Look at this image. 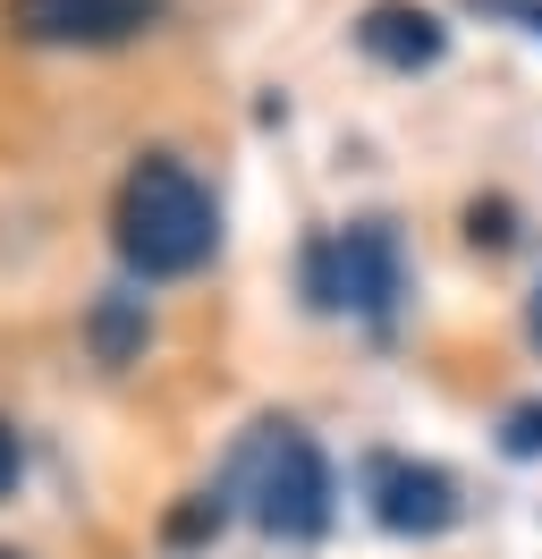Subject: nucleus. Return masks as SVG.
Segmentation results:
<instances>
[{
	"label": "nucleus",
	"mask_w": 542,
	"mask_h": 559,
	"mask_svg": "<svg viewBox=\"0 0 542 559\" xmlns=\"http://www.w3.org/2000/svg\"><path fill=\"white\" fill-rule=\"evenodd\" d=\"M110 238H119V254H128V272L187 280V272L212 263V246H221V212H212L203 178L187 170L178 153H144V162L119 178Z\"/></svg>",
	"instance_id": "f257e3e1"
},
{
	"label": "nucleus",
	"mask_w": 542,
	"mask_h": 559,
	"mask_svg": "<svg viewBox=\"0 0 542 559\" xmlns=\"http://www.w3.org/2000/svg\"><path fill=\"white\" fill-rule=\"evenodd\" d=\"M237 491H246L255 525L280 543H314L331 525V466L305 424H255V441L237 457Z\"/></svg>",
	"instance_id": "f03ea898"
},
{
	"label": "nucleus",
	"mask_w": 542,
	"mask_h": 559,
	"mask_svg": "<svg viewBox=\"0 0 542 559\" xmlns=\"http://www.w3.org/2000/svg\"><path fill=\"white\" fill-rule=\"evenodd\" d=\"M399 288H406V263H399V229L390 221H356V229H331V238L305 246V297L322 314L390 322Z\"/></svg>",
	"instance_id": "7ed1b4c3"
},
{
	"label": "nucleus",
	"mask_w": 542,
	"mask_h": 559,
	"mask_svg": "<svg viewBox=\"0 0 542 559\" xmlns=\"http://www.w3.org/2000/svg\"><path fill=\"white\" fill-rule=\"evenodd\" d=\"M162 17V0H9V26L26 43L51 51H102V43H128Z\"/></svg>",
	"instance_id": "20e7f679"
},
{
	"label": "nucleus",
	"mask_w": 542,
	"mask_h": 559,
	"mask_svg": "<svg viewBox=\"0 0 542 559\" xmlns=\"http://www.w3.org/2000/svg\"><path fill=\"white\" fill-rule=\"evenodd\" d=\"M365 491H373V518L390 534H449L458 525V484L440 466H415V457H373L365 466Z\"/></svg>",
	"instance_id": "39448f33"
},
{
	"label": "nucleus",
	"mask_w": 542,
	"mask_h": 559,
	"mask_svg": "<svg viewBox=\"0 0 542 559\" xmlns=\"http://www.w3.org/2000/svg\"><path fill=\"white\" fill-rule=\"evenodd\" d=\"M356 43H365V60H381V69H433L440 51H449V26H440L424 0H373L365 17H356Z\"/></svg>",
	"instance_id": "423d86ee"
},
{
	"label": "nucleus",
	"mask_w": 542,
	"mask_h": 559,
	"mask_svg": "<svg viewBox=\"0 0 542 559\" xmlns=\"http://www.w3.org/2000/svg\"><path fill=\"white\" fill-rule=\"evenodd\" d=\"M144 331H153V314H144V297H128V288H110L94 306V348L102 365H128L136 348H144Z\"/></svg>",
	"instance_id": "0eeeda50"
},
{
	"label": "nucleus",
	"mask_w": 542,
	"mask_h": 559,
	"mask_svg": "<svg viewBox=\"0 0 542 559\" xmlns=\"http://www.w3.org/2000/svg\"><path fill=\"white\" fill-rule=\"evenodd\" d=\"M500 450H508V457H542V399L508 407V424H500Z\"/></svg>",
	"instance_id": "6e6552de"
},
{
	"label": "nucleus",
	"mask_w": 542,
	"mask_h": 559,
	"mask_svg": "<svg viewBox=\"0 0 542 559\" xmlns=\"http://www.w3.org/2000/svg\"><path fill=\"white\" fill-rule=\"evenodd\" d=\"M474 17H500V26H517V35L542 43V0H467Z\"/></svg>",
	"instance_id": "1a4fd4ad"
},
{
	"label": "nucleus",
	"mask_w": 542,
	"mask_h": 559,
	"mask_svg": "<svg viewBox=\"0 0 542 559\" xmlns=\"http://www.w3.org/2000/svg\"><path fill=\"white\" fill-rule=\"evenodd\" d=\"M212 525H221V500H212V491H196V509H178V518H169V543H203Z\"/></svg>",
	"instance_id": "9d476101"
},
{
	"label": "nucleus",
	"mask_w": 542,
	"mask_h": 559,
	"mask_svg": "<svg viewBox=\"0 0 542 559\" xmlns=\"http://www.w3.org/2000/svg\"><path fill=\"white\" fill-rule=\"evenodd\" d=\"M467 238L474 246H508V204H474L467 212Z\"/></svg>",
	"instance_id": "9b49d317"
},
{
	"label": "nucleus",
	"mask_w": 542,
	"mask_h": 559,
	"mask_svg": "<svg viewBox=\"0 0 542 559\" xmlns=\"http://www.w3.org/2000/svg\"><path fill=\"white\" fill-rule=\"evenodd\" d=\"M17 475H26V450H17V432L0 424V500H9V484H17Z\"/></svg>",
	"instance_id": "f8f14e48"
},
{
	"label": "nucleus",
	"mask_w": 542,
	"mask_h": 559,
	"mask_svg": "<svg viewBox=\"0 0 542 559\" xmlns=\"http://www.w3.org/2000/svg\"><path fill=\"white\" fill-rule=\"evenodd\" d=\"M0 559H26V551H0Z\"/></svg>",
	"instance_id": "ddd939ff"
}]
</instances>
